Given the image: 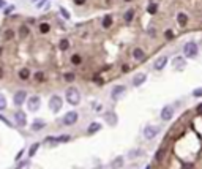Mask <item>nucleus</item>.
<instances>
[{
    "label": "nucleus",
    "mask_w": 202,
    "mask_h": 169,
    "mask_svg": "<svg viewBox=\"0 0 202 169\" xmlns=\"http://www.w3.org/2000/svg\"><path fill=\"white\" fill-rule=\"evenodd\" d=\"M183 52H185L186 57H196V54H197V44L196 43H186L185 44V48H183Z\"/></svg>",
    "instance_id": "4"
},
{
    "label": "nucleus",
    "mask_w": 202,
    "mask_h": 169,
    "mask_svg": "<svg viewBox=\"0 0 202 169\" xmlns=\"http://www.w3.org/2000/svg\"><path fill=\"white\" fill-rule=\"evenodd\" d=\"M104 119H106V122L111 127H114V125H117V116L114 114V112H106V116H104Z\"/></svg>",
    "instance_id": "14"
},
{
    "label": "nucleus",
    "mask_w": 202,
    "mask_h": 169,
    "mask_svg": "<svg viewBox=\"0 0 202 169\" xmlns=\"http://www.w3.org/2000/svg\"><path fill=\"white\" fill-rule=\"evenodd\" d=\"M60 14H62L63 17H65V19H67V21L70 19V13H68V10H67V8H63V6H60Z\"/></svg>",
    "instance_id": "27"
},
{
    "label": "nucleus",
    "mask_w": 202,
    "mask_h": 169,
    "mask_svg": "<svg viewBox=\"0 0 202 169\" xmlns=\"http://www.w3.org/2000/svg\"><path fill=\"white\" fill-rule=\"evenodd\" d=\"M44 2H46V0H36V3H35V6H36V8H41V6L44 5Z\"/></svg>",
    "instance_id": "38"
},
{
    "label": "nucleus",
    "mask_w": 202,
    "mask_h": 169,
    "mask_svg": "<svg viewBox=\"0 0 202 169\" xmlns=\"http://www.w3.org/2000/svg\"><path fill=\"white\" fill-rule=\"evenodd\" d=\"M6 6V2L5 0H0V8H5Z\"/></svg>",
    "instance_id": "46"
},
{
    "label": "nucleus",
    "mask_w": 202,
    "mask_h": 169,
    "mask_svg": "<svg viewBox=\"0 0 202 169\" xmlns=\"http://www.w3.org/2000/svg\"><path fill=\"white\" fill-rule=\"evenodd\" d=\"M62 106H63V101L59 95H52L49 98V109L54 112V114H57V112L62 109Z\"/></svg>",
    "instance_id": "2"
},
{
    "label": "nucleus",
    "mask_w": 202,
    "mask_h": 169,
    "mask_svg": "<svg viewBox=\"0 0 202 169\" xmlns=\"http://www.w3.org/2000/svg\"><path fill=\"white\" fill-rule=\"evenodd\" d=\"M71 63H74V65H79L81 63V55H78V54H74L71 57Z\"/></svg>",
    "instance_id": "30"
},
{
    "label": "nucleus",
    "mask_w": 202,
    "mask_h": 169,
    "mask_svg": "<svg viewBox=\"0 0 202 169\" xmlns=\"http://www.w3.org/2000/svg\"><path fill=\"white\" fill-rule=\"evenodd\" d=\"M29 76H30V71H29V68H22V70L19 71V78H21L22 81L29 79Z\"/></svg>",
    "instance_id": "20"
},
{
    "label": "nucleus",
    "mask_w": 202,
    "mask_h": 169,
    "mask_svg": "<svg viewBox=\"0 0 202 169\" xmlns=\"http://www.w3.org/2000/svg\"><path fill=\"white\" fill-rule=\"evenodd\" d=\"M196 112H197L199 116H202V103H200V105H197V108H196Z\"/></svg>",
    "instance_id": "41"
},
{
    "label": "nucleus",
    "mask_w": 202,
    "mask_h": 169,
    "mask_svg": "<svg viewBox=\"0 0 202 169\" xmlns=\"http://www.w3.org/2000/svg\"><path fill=\"white\" fill-rule=\"evenodd\" d=\"M10 38H13V32L8 30V32L5 33V40H10Z\"/></svg>",
    "instance_id": "39"
},
{
    "label": "nucleus",
    "mask_w": 202,
    "mask_h": 169,
    "mask_svg": "<svg viewBox=\"0 0 202 169\" xmlns=\"http://www.w3.org/2000/svg\"><path fill=\"white\" fill-rule=\"evenodd\" d=\"M74 3H76V5H84L85 0H74Z\"/></svg>",
    "instance_id": "45"
},
{
    "label": "nucleus",
    "mask_w": 202,
    "mask_h": 169,
    "mask_svg": "<svg viewBox=\"0 0 202 169\" xmlns=\"http://www.w3.org/2000/svg\"><path fill=\"white\" fill-rule=\"evenodd\" d=\"M147 11H149L150 14H155V13L158 11V5H157V3H150L149 8H147Z\"/></svg>",
    "instance_id": "26"
},
{
    "label": "nucleus",
    "mask_w": 202,
    "mask_h": 169,
    "mask_svg": "<svg viewBox=\"0 0 202 169\" xmlns=\"http://www.w3.org/2000/svg\"><path fill=\"white\" fill-rule=\"evenodd\" d=\"M137 153H141V150H131L128 156H130V158H136V156H137Z\"/></svg>",
    "instance_id": "34"
},
{
    "label": "nucleus",
    "mask_w": 202,
    "mask_h": 169,
    "mask_svg": "<svg viewBox=\"0 0 202 169\" xmlns=\"http://www.w3.org/2000/svg\"><path fill=\"white\" fill-rule=\"evenodd\" d=\"M59 48H60V51H67L70 48V41L68 40H62L60 44H59Z\"/></svg>",
    "instance_id": "23"
},
{
    "label": "nucleus",
    "mask_w": 202,
    "mask_h": 169,
    "mask_svg": "<svg viewBox=\"0 0 202 169\" xmlns=\"http://www.w3.org/2000/svg\"><path fill=\"white\" fill-rule=\"evenodd\" d=\"M111 24H112V16H106L104 19H103V27L104 29H109V27H111Z\"/></svg>",
    "instance_id": "22"
},
{
    "label": "nucleus",
    "mask_w": 202,
    "mask_h": 169,
    "mask_svg": "<svg viewBox=\"0 0 202 169\" xmlns=\"http://www.w3.org/2000/svg\"><path fill=\"white\" fill-rule=\"evenodd\" d=\"M163 153H164V149L158 150V152H157V156H155V158H157V160H161V158H163Z\"/></svg>",
    "instance_id": "37"
},
{
    "label": "nucleus",
    "mask_w": 202,
    "mask_h": 169,
    "mask_svg": "<svg viewBox=\"0 0 202 169\" xmlns=\"http://www.w3.org/2000/svg\"><path fill=\"white\" fill-rule=\"evenodd\" d=\"M193 95H194V97H202V87L200 89H196L194 92H193Z\"/></svg>",
    "instance_id": "35"
},
{
    "label": "nucleus",
    "mask_w": 202,
    "mask_h": 169,
    "mask_svg": "<svg viewBox=\"0 0 202 169\" xmlns=\"http://www.w3.org/2000/svg\"><path fill=\"white\" fill-rule=\"evenodd\" d=\"M177 21H179L180 25H185V24L188 22V16H186L185 13H179V14H177Z\"/></svg>",
    "instance_id": "19"
},
{
    "label": "nucleus",
    "mask_w": 202,
    "mask_h": 169,
    "mask_svg": "<svg viewBox=\"0 0 202 169\" xmlns=\"http://www.w3.org/2000/svg\"><path fill=\"white\" fill-rule=\"evenodd\" d=\"M35 79H36V81H40V82H41V81H44V73L36 71V73H35Z\"/></svg>",
    "instance_id": "31"
},
{
    "label": "nucleus",
    "mask_w": 202,
    "mask_h": 169,
    "mask_svg": "<svg viewBox=\"0 0 202 169\" xmlns=\"http://www.w3.org/2000/svg\"><path fill=\"white\" fill-rule=\"evenodd\" d=\"M133 57H134L136 60H144L145 54H144V51H142L141 48H136V49L133 51Z\"/></svg>",
    "instance_id": "16"
},
{
    "label": "nucleus",
    "mask_w": 202,
    "mask_h": 169,
    "mask_svg": "<svg viewBox=\"0 0 202 169\" xmlns=\"http://www.w3.org/2000/svg\"><path fill=\"white\" fill-rule=\"evenodd\" d=\"M125 92H126V87L125 86H115L111 92V98L112 100H120L123 95H125Z\"/></svg>",
    "instance_id": "7"
},
{
    "label": "nucleus",
    "mask_w": 202,
    "mask_h": 169,
    "mask_svg": "<svg viewBox=\"0 0 202 169\" xmlns=\"http://www.w3.org/2000/svg\"><path fill=\"white\" fill-rule=\"evenodd\" d=\"M126 2H130V0H126Z\"/></svg>",
    "instance_id": "50"
},
{
    "label": "nucleus",
    "mask_w": 202,
    "mask_h": 169,
    "mask_svg": "<svg viewBox=\"0 0 202 169\" xmlns=\"http://www.w3.org/2000/svg\"><path fill=\"white\" fill-rule=\"evenodd\" d=\"M11 11H14V6H8L6 10H5V14H10Z\"/></svg>",
    "instance_id": "42"
},
{
    "label": "nucleus",
    "mask_w": 202,
    "mask_h": 169,
    "mask_svg": "<svg viewBox=\"0 0 202 169\" xmlns=\"http://www.w3.org/2000/svg\"><path fill=\"white\" fill-rule=\"evenodd\" d=\"M29 32H30V30H29V27H25V25L21 27V36H22V38H25V36L29 35Z\"/></svg>",
    "instance_id": "29"
},
{
    "label": "nucleus",
    "mask_w": 202,
    "mask_h": 169,
    "mask_svg": "<svg viewBox=\"0 0 202 169\" xmlns=\"http://www.w3.org/2000/svg\"><path fill=\"white\" fill-rule=\"evenodd\" d=\"M2 74H3V73H2V68H0V78H2Z\"/></svg>",
    "instance_id": "47"
},
{
    "label": "nucleus",
    "mask_w": 202,
    "mask_h": 169,
    "mask_svg": "<svg viewBox=\"0 0 202 169\" xmlns=\"http://www.w3.org/2000/svg\"><path fill=\"white\" fill-rule=\"evenodd\" d=\"M25 98H27V92L25 90H17L14 93V97H13V101H14L16 106H22L25 103Z\"/></svg>",
    "instance_id": "6"
},
{
    "label": "nucleus",
    "mask_w": 202,
    "mask_h": 169,
    "mask_svg": "<svg viewBox=\"0 0 202 169\" xmlns=\"http://www.w3.org/2000/svg\"><path fill=\"white\" fill-rule=\"evenodd\" d=\"M145 169H150V167H149V166H147V167H145Z\"/></svg>",
    "instance_id": "49"
},
{
    "label": "nucleus",
    "mask_w": 202,
    "mask_h": 169,
    "mask_svg": "<svg viewBox=\"0 0 202 169\" xmlns=\"http://www.w3.org/2000/svg\"><path fill=\"white\" fill-rule=\"evenodd\" d=\"M133 17H134V11H133V10H128V11L125 13V21H126V22H131Z\"/></svg>",
    "instance_id": "24"
},
{
    "label": "nucleus",
    "mask_w": 202,
    "mask_h": 169,
    "mask_svg": "<svg viewBox=\"0 0 202 169\" xmlns=\"http://www.w3.org/2000/svg\"><path fill=\"white\" fill-rule=\"evenodd\" d=\"M166 38H174V33H172L171 30H168V32H166Z\"/></svg>",
    "instance_id": "44"
},
{
    "label": "nucleus",
    "mask_w": 202,
    "mask_h": 169,
    "mask_svg": "<svg viewBox=\"0 0 202 169\" xmlns=\"http://www.w3.org/2000/svg\"><path fill=\"white\" fill-rule=\"evenodd\" d=\"M123 166V156H117L112 161V169H120Z\"/></svg>",
    "instance_id": "18"
},
{
    "label": "nucleus",
    "mask_w": 202,
    "mask_h": 169,
    "mask_svg": "<svg viewBox=\"0 0 202 169\" xmlns=\"http://www.w3.org/2000/svg\"><path fill=\"white\" fill-rule=\"evenodd\" d=\"M172 116H174V108L172 106H164L163 111H161V119L168 122V120L172 119Z\"/></svg>",
    "instance_id": "10"
},
{
    "label": "nucleus",
    "mask_w": 202,
    "mask_h": 169,
    "mask_svg": "<svg viewBox=\"0 0 202 169\" xmlns=\"http://www.w3.org/2000/svg\"><path fill=\"white\" fill-rule=\"evenodd\" d=\"M174 65H175L177 70H183V68L186 67V62L183 60L182 57H177V59H174Z\"/></svg>",
    "instance_id": "17"
},
{
    "label": "nucleus",
    "mask_w": 202,
    "mask_h": 169,
    "mask_svg": "<svg viewBox=\"0 0 202 169\" xmlns=\"http://www.w3.org/2000/svg\"><path fill=\"white\" fill-rule=\"evenodd\" d=\"M166 63H168V57H160L155 60V70H163L164 67H166Z\"/></svg>",
    "instance_id": "13"
},
{
    "label": "nucleus",
    "mask_w": 202,
    "mask_h": 169,
    "mask_svg": "<svg viewBox=\"0 0 202 169\" xmlns=\"http://www.w3.org/2000/svg\"><path fill=\"white\" fill-rule=\"evenodd\" d=\"M145 79H147V76H145L144 73L136 74V76L133 78V86H134V87H139V86H142V84L145 82Z\"/></svg>",
    "instance_id": "11"
},
{
    "label": "nucleus",
    "mask_w": 202,
    "mask_h": 169,
    "mask_svg": "<svg viewBox=\"0 0 202 169\" xmlns=\"http://www.w3.org/2000/svg\"><path fill=\"white\" fill-rule=\"evenodd\" d=\"M67 141H70V136H68V134L57 136V142H67Z\"/></svg>",
    "instance_id": "32"
},
{
    "label": "nucleus",
    "mask_w": 202,
    "mask_h": 169,
    "mask_svg": "<svg viewBox=\"0 0 202 169\" xmlns=\"http://www.w3.org/2000/svg\"><path fill=\"white\" fill-rule=\"evenodd\" d=\"M44 127H46V122H44V120H35L33 123H32V130H33V131L43 130Z\"/></svg>",
    "instance_id": "15"
},
{
    "label": "nucleus",
    "mask_w": 202,
    "mask_h": 169,
    "mask_svg": "<svg viewBox=\"0 0 202 169\" xmlns=\"http://www.w3.org/2000/svg\"><path fill=\"white\" fill-rule=\"evenodd\" d=\"M40 105H41V100H40L38 95L29 98V101H27V108H29V111H32V112H36V111H38V109H40Z\"/></svg>",
    "instance_id": "5"
},
{
    "label": "nucleus",
    "mask_w": 202,
    "mask_h": 169,
    "mask_svg": "<svg viewBox=\"0 0 202 169\" xmlns=\"http://www.w3.org/2000/svg\"><path fill=\"white\" fill-rule=\"evenodd\" d=\"M78 119H79V114L76 111H70V112H67L65 114V117H63V125H74L76 122H78Z\"/></svg>",
    "instance_id": "3"
},
{
    "label": "nucleus",
    "mask_w": 202,
    "mask_h": 169,
    "mask_svg": "<svg viewBox=\"0 0 202 169\" xmlns=\"http://www.w3.org/2000/svg\"><path fill=\"white\" fill-rule=\"evenodd\" d=\"M40 149V142H35V144H32V147H30V150H29V156L32 158V156H35V153H36V150Z\"/></svg>",
    "instance_id": "21"
},
{
    "label": "nucleus",
    "mask_w": 202,
    "mask_h": 169,
    "mask_svg": "<svg viewBox=\"0 0 202 169\" xmlns=\"http://www.w3.org/2000/svg\"><path fill=\"white\" fill-rule=\"evenodd\" d=\"M0 120H2V122H5V125H8V127H11V122H8V120H6V119H5V117L2 116V114H0Z\"/></svg>",
    "instance_id": "40"
},
{
    "label": "nucleus",
    "mask_w": 202,
    "mask_h": 169,
    "mask_svg": "<svg viewBox=\"0 0 202 169\" xmlns=\"http://www.w3.org/2000/svg\"><path fill=\"white\" fill-rule=\"evenodd\" d=\"M73 79H74V74H73V73H67L65 74V81H70L71 82Z\"/></svg>",
    "instance_id": "33"
},
{
    "label": "nucleus",
    "mask_w": 202,
    "mask_h": 169,
    "mask_svg": "<svg viewBox=\"0 0 202 169\" xmlns=\"http://www.w3.org/2000/svg\"><path fill=\"white\" fill-rule=\"evenodd\" d=\"M6 108V100H5V97L0 93V111H3Z\"/></svg>",
    "instance_id": "28"
},
{
    "label": "nucleus",
    "mask_w": 202,
    "mask_h": 169,
    "mask_svg": "<svg viewBox=\"0 0 202 169\" xmlns=\"http://www.w3.org/2000/svg\"><path fill=\"white\" fill-rule=\"evenodd\" d=\"M158 133H160V128H158V127H152V125L145 127V130H144V136H145V139H153Z\"/></svg>",
    "instance_id": "9"
},
{
    "label": "nucleus",
    "mask_w": 202,
    "mask_h": 169,
    "mask_svg": "<svg viewBox=\"0 0 202 169\" xmlns=\"http://www.w3.org/2000/svg\"><path fill=\"white\" fill-rule=\"evenodd\" d=\"M14 122H16V125H17V127H25V123H27L25 112H22V111H16V112H14Z\"/></svg>",
    "instance_id": "8"
},
{
    "label": "nucleus",
    "mask_w": 202,
    "mask_h": 169,
    "mask_svg": "<svg viewBox=\"0 0 202 169\" xmlns=\"http://www.w3.org/2000/svg\"><path fill=\"white\" fill-rule=\"evenodd\" d=\"M0 55H2V48H0Z\"/></svg>",
    "instance_id": "48"
},
{
    "label": "nucleus",
    "mask_w": 202,
    "mask_h": 169,
    "mask_svg": "<svg viewBox=\"0 0 202 169\" xmlns=\"http://www.w3.org/2000/svg\"><path fill=\"white\" fill-rule=\"evenodd\" d=\"M65 97H67V101L70 103L71 106H76V105H79V103H81V92H79L76 87L67 89Z\"/></svg>",
    "instance_id": "1"
},
{
    "label": "nucleus",
    "mask_w": 202,
    "mask_h": 169,
    "mask_svg": "<svg viewBox=\"0 0 202 169\" xmlns=\"http://www.w3.org/2000/svg\"><path fill=\"white\" fill-rule=\"evenodd\" d=\"M27 166H29V161H22V163L17 164V167H16V169H22V167H27Z\"/></svg>",
    "instance_id": "36"
},
{
    "label": "nucleus",
    "mask_w": 202,
    "mask_h": 169,
    "mask_svg": "<svg viewBox=\"0 0 202 169\" xmlns=\"http://www.w3.org/2000/svg\"><path fill=\"white\" fill-rule=\"evenodd\" d=\"M22 155H24V150H19V153L16 155V160H17V161L21 160V156H22Z\"/></svg>",
    "instance_id": "43"
},
{
    "label": "nucleus",
    "mask_w": 202,
    "mask_h": 169,
    "mask_svg": "<svg viewBox=\"0 0 202 169\" xmlns=\"http://www.w3.org/2000/svg\"><path fill=\"white\" fill-rule=\"evenodd\" d=\"M101 130V123H98V122H93V123H90L88 128H87V134H95L98 133V131Z\"/></svg>",
    "instance_id": "12"
},
{
    "label": "nucleus",
    "mask_w": 202,
    "mask_h": 169,
    "mask_svg": "<svg viewBox=\"0 0 202 169\" xmlns=\"http://www.w3.org/2000/svg\"><path fill=\"white\" fill-rule=\"evenodd\" d=\"M49 30H51V25H49V24H46V22L40 24V32H41V33H48Z\"/></svg>",
    "instance_id": "25"
}]
</instances>
